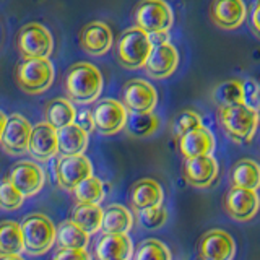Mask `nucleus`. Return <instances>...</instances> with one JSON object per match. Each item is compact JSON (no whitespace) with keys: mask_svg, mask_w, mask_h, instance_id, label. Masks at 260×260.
<instances>
[{"mask_svg":"<svg viewBox=\"0 0 260 260\" xmlns=\"http://www.w3.org/2000/svg\"><path fill=\"white\" fill-rule=\"evenodd\" d=\"M52 177L62 190L73 192V189L93 176V165L85 154H62L51 159Z\"/></svg>","mask_w":260,"mask_h":260,"instance_id":"obj_5","label":"nucleus"},{"mask_svg":"<svg viewBox=\"0 0 260 260\" xmlns=\"http://www.w3.org/2000/svg\"><path fill=\"white\" fill-rule=\"evenodd\" d=\"M7 120H8V116L0 111V140H2V135H4V130H5V125H7Z\"/></svg>","mask_w":260,"mask_h":260,"instance_id":"obj_41","label":"nucleus"},{"mask_svg":"<svg viewBox=\"0 0 260 260\" xmlns=\"http://www.w3.org/2000/svg\"><path fill=\"white\" fill-rule=\"evenodd\" d=\"M199 254L203 260H233L236 255V241L223 230H210L200 239Z\"/></svg>","mask_w":260,"mask_h":260,"instance_id":"obj_16","label":"nucleus"},{"mask_svg":"<svg viewBox=\"0 0 260 260\" xmlns=\"http://www.w3.org/2000/svg\"><path fill=\"white\" fill-rule=\"evenodd\" d=\"M211 101L218 109L230 108L234 104L244 103V88L241 80H224L218 83L211 91Z\"/></svg>","mask_w":260,"mask_h":260,"instance_id":"obj_29","label":"nucleus"},{"mask_svg":"<svg viewBox=\"0 0 260 260\" xmlns=\"http://www.w3.org/2000/svg\"><path fill=\"white\" fill-rule=\"evenodd\" d=\"M24 250L23 233L20 223L5 219L0 223V257L20 255Z\"/></svg>","mask_w":260,"mask_h":260,"instance_id":"obj_30","label":"nucleus"},{"mask_svg":"<svg viewBox=\"0 0 260 260\" xmlns=\"http://www.w3.org/2000/svg\"><path fill=\"white\" fill-rule=\"evenodd\" d=\"M162 200H165V190L161 184L151 177L140 179L130 189V203L137 211L162 205Z\"/></svg>","mask_w":260,"mask_h":260,"instance_id":"obj_22","label":"nucleus"},{"mask_svg":"<svg viewBox=\"0 0 260 260\" xmlns=\"http://www.w3.org/2000/svg\"><path fill=\"white\" fill-rule=\"evenodd\" d=\"M104 210L93 203H77L72 210V221L77 223L89 236L101 231Z\"/></svg>","mask_w":260,"mask_h":260,"instance_id":"obj_27","label":"nucleus"},{"mask_svg":"<svg viewBox=\"0 0 260 260\" xmlns=\"http://www.w3.org/2000/svg\"><path fill=\"white\" fill-rule=\"evenodd\" d=\"M73 195L78 203H93V205H100L106 197V184L100 177L91 176L80 182L75 189Z\"/></svg>","mask_w":260,"mask_h":260,"instance_id":"obj_32","label":"nucleus"},{"mask_svg":"<svg viewBox=\"0 0 260 260\" xmlns=\"http://www.w3.org/2000/svg\"><path fill=\"white\" fill-rule=\"evenodd\" d=\"M122 104L128 112H153L158 104V91L150 81L132 78L122 89Z\"/></svg>","mask_w":260,"mask_h":260,"instance_id":"obj_11","label":"nucleus"},{"mask_svg":"<svg viewBox=\"0 0 260 260\" xmlns=\"http://www.w3.org/2000/svg\"><path fill=\"white\" fill-rule=\"evenodd\" d=\"M8 179L24 197H32L43 190L46 184V173L36 161L21 159L12 166Z\"/></svg>","mask_w":260,"mask_h":260,"instance_id":"obj_12","label":"nucleus"},{"mask_svg":"<svg viewBox=\"0 0 260 260\" xmlns=\"http://www.w3.org/2000/svg\"><path fill=\"white\" fill-rule=\"evenodd\" d=\"M31 130L32 125L29 120L21 116V114H12L8 116L7 125L4 130L2 140H0V146L2 150L8 154H23L28 153L29 146V138H31Z\"/></svg>","mask_w":260,"mask_h":260,"instance_id":"obj_13","label":"nucleus"},{"mask_svg":"<svg viewBox=\"0 0 260 260\" xmlns=\"http://www.w3.org/2000/svg\"><path fill=\"white\" fill-rule=\"evenodd\" d=\"M247 8L244 0H211L210 18L219 29L234 31L246 21Z\"/></svg>","mask_w":260,"mask_h":260,"instance_id":"obj_15","label":"nucleus"},{"mask_svg":"<svg viewBox=\"0 0 260 260\" xmlns=\"http://www.w3.org/2000/svg\"><path fill=\"white\" fill-rule=\"evenodd\" d=\"M231 184L244 189H260V165L255 159L242 158L234 162L231 169Z\"/></svg>","mask_w":260,"mask_h":260,"instance_id":"obj_26","label":"nucleus"},{"mask_svg":"<svg viewBox=\"0 0 260 260\" xmlns=\"http://www.w3.org/2000/svg\"><path fill=\"white\" fill-rule=\"evenodd\" d=\"M218 119L223 132L234 143H250L260 122L258 111L244 103L218 109Z\"/></svg>","mask_w":260,"mask_h":260,"instance_id":"obj_2","label":"nucleus"},{"mask_svg":"<svg viewBox=\"0 0 260 260\" xmlns=\"http://www.w3.org/2000/svg\"><path fill=\"white\" fill-rule=\"evenodd\" d=\"M89 242V234L73 223L72 219L62 221L57 226L55 244L60 249H86Z\"/></svg>","mask_w":260,"mask_h":260,"instance_id":"obj_28","label":"nucleus"},{"mask_svg":"<svg viewBox=\"0 0 260 260\" xmlns=\"http://www.w3.org/2000/svg\"><path fill=\"white\" fill-rule=\"evenodd\" d=\"M75 124L80 125L85 132L91 134L94 128V119H93V111L91 109H80L77 111V117H75Z\"/></svg>","mask_w":260,"mask_h":260,"instance_id":"obj_39","label":"nucleus"},{"mask_svg":"<svg viewBox=\"0 0 260 260\" xmlns=\"http://www.w3.org/2000/svg\"><path fill=\"white\" fill-rule=\"evenodd\" d=\"M94 254L98 260H130L134 255V244L128 234H103Z\"/></svg>","mask_w":260,"mask_h":260,"instance_id":"obj_21","label":"nucleus"},{"mask_svg":"<svg viewBox=\"0 0 260 260\" xmlns=\"http://www.w3.org/2000/svg\"><path fill=\"white\" fill-rule=\"evenodd\" d=\"M0 260H24L21 255H2Z\"/></svg>","mask_w":260,"mask_h":260,"instance_id":"obj_42","label":"nucleus"},{"mask_svg":"<svg viewBox=\"0 0 260 260\" xmlns=\"http://www.w3.org/2000/svg\"><path fill=\"white\" fill-rule=\"evenodd\" d=\"M44 117L47 124H51L54 128H62L70 124H75L77 109L73 103L67 98H55L46 104Z\"/></svg>","mask_w":260,"mask_h":260,"instance_id":"obj_25","label":"nucleus"},{"mask_svg":"<svg viewBox=\"0 0 260 260\" xmlns=\"http://www.w3.org/2000/svg\"><path fill=\"white\" fill-rule=\"evenodd\" d=\"M159 128V117L154 112H130L125 130L130 137L148 138L154 135Z\"/></svg>","mask_w":260,"mask_h":260,"instance_id":"obj_31","label":"nucleus"},{"mask_svg":"<svg viewBox=\"0 0 260 260\" xmlns=\"http://www.w3.org/2000/svg\"><path fill=\"white\" fill-rule=\"evenodd\" d=\"M135 26L148 35L169 32L174 24V12L166 0H140L134 10Z\"/></svg>","mask_w":260,"mask_h":260,"instance_id":"obj_6","label":"nucleus"},{"mask_svg":"<svg viewBox=\"0 0 260 260\" xmlns=\"http://www.w3.org/2000/svg\"><path fill=\"white\" fill-rule=\"evenodd\" d=\"M250 23H252V31H254V35L260 39V0H258V4L255 5L254 12H252Z\"/></svg>","mask_w":260,"mask_h":260,"instance_id":"obj_40","label":"nucleus"},{"mask_svg":"<svg viewBox=\"0 0 260 260\" xmlns=\"http://www.w3.org/2000/svg\"><path fill=\"white\" fill-rule=\"evenodd\" d=\"M91 111L94 119V128L101 135H116L125 128L128 111L120 101L106 98V100L98 101Z\"/></svg>","mask_w":260,"mask_h":260,"instance_id":"obj_9","label":"nucleus"},{"mask_svg":"<svg viewBox=\"0 0 260 260\" xmlns=\"http://www.w3.org/2000/svg\"><path fill=\"white\" fill-rule=\"evenodd\" d=\"M54 81V65L49 59H24L16 67V85L28 94H43Z\"/></svg>","mask_w":260,"mask_h":260,"instance_id":"obj_7","label":"nucleus"},{"mask_svg":"<svg viewBox=\"0 0 260 260\" xmlns=\"http://www.w3.org/2000/svg\"><path fill=\"white\" fill-rule=\"evenodd\" d=\"M134 260H173L171 250L159 239H145L134 252Z\"/></svg>","mask_w":260,"mask_h":260,"instance_id":"obj_33","label":"nucleus"},{"mask_svg":"<svg viewBox=\"0 0 260 260\" xmlns=\"http://www.w3.org/2000/svg\"><path fill=\"white\" fill-rule=\"evenodd\" d=\"M219 174L218 161L213 154L187 158L184 161V177L195 189H210Z\"/></svg>","mask_w":260,"mask_h":260,"instance_id":"obj_14","label":"nucleus"},{"mask_svg":"<svg viewBox=\"0 0 260 260\" xmlns=\"http://www.w3.org/2000/svg\"><path fill=\"white\" fill-rule=\"evenodd\" d=\"M28 153L36 161L46 162L55 158L59 153V142H57V128H54L47 122H39V124L32 125L31 138Z\"/></svg>","mask_w":260,"mask_h":260,"instance_id":"obj_17","label":"nucleus"},{"mask_svg":"<svg viewBox=\"0 0 260 260\" xmlns=\"http://www.w3.org/2000/svg\"><path fill=\"white\" fill-rule=\"evenodd\" d=\"M16 47L23 59H49L54 51V38L44 24L28 23L18 31Z\"/></svg>","mask_w":260,"mask_h":260,"instance_id":"obj_8","label":"nucleus"},{"mask_svg":"<svg viewBox=\"0 0 260 260\" xmlns=\"http://www.w3.org/2000/svg\"><path fill=\"white\" fill-rule=\"evenodd\" d=\"M114 36L111 28L104 21H91L83 26L80 32L81 49L93 57H101L109 52L112 47Z\"/></svg>","mask_w":260,"mask_h":260,"instance_id":"obj_19","label":"nucleus"},{"mask_svg":"<svg viewBox=\"0 0 260 260\" xmlns=\"http://www.w3.org/2000/svg\"><path fill=\"white\" fill-rule=\"evenodd\" d=\"M103 73L89 62H77L65 75V91L72 103L91 104L103 93Z\"/></svg>","mask_w":260,"mask_h":260,"instance_id":"obj_1","label":"nucleus"},{"mask_svg":"<svg viewBox=\"0 0 260 260\" xmlns=\"http://www.w3.org/2000/svg\"><path fill=\"white\" fill-rule=\"evenodd\" d=\"M200 125H203L200 114L192 109H184L179 114H176L173 124H171V130H173V135L176 138H181L182 135L189 134L190 130L199 128Z\"/></svg>","mask_w":260,"mask_h":260,"instance_id":"obj_34","label":"nucleus"},{"mask_svg":"<svg viewBox=\"0 0 260 260\" xmlns=\"http://www.w3.org/2000/svg\"><path fill=\"white\" fill-rule=\"evenodd\" d=\"M223 205L228 216L234 221L246 223L257 216L260 210V195L257 190L233 185L224 195Z\"/></svg>","mask_w":260,"mask_h":260,"instance_id":"obj_10","label":"nucleus"},{"mask_svg":"<svg viewBox=\"0 0 260 260\" xmlns=\"http://www.w3.org/2000/svg\"><path fill=\"white\" fill-rule=\"evenodd\" d=\"M166 221H168V210L162 205L138 210V223H140L143 230L156 231L165 226Z\"/></svg>","mask_w":260,"mask_h":260,"instance_id":"obj_35","label":"nucleus"},{"mask_svg":"<svg viewBox=\"0 0 260 260\" xmlns=\"http://www.w3.org/2000/svg\"><path fill=\"white\" fill-rule=\"evenodd\" d=\"M52 260H91L86 249H59Z\"/></svg>","mask_w":260,"mask_h":260,"instance_id":"obj_38","label":"nucleus"},{"mask_svg":"<svg viewBox=\"0 0 260 260\" xmlns=\"http://www.w3.org/2000/svg\"><path fill=\"white\" fill-rule=\"evenodd\" d=\"M179 150L185 159L211 154L215 150V135L205 125H200L179 138Z\"/></svg>","mask_w":260,"mask_h":260,"instance_id":"obj_20","label":"nucleus"},{"mask_svg":"<svg viewBox=\"0 0 260 260\" xmlns=\"http://www.w3.org/2000/svg\"><path fill=\"white\" fill-rule=\"evenodd\" d=\"M134 228V215L130 210L119 203H112L104 210L101 231L104 234H128Z\"/></svg>","mask_w":260,"mask_h":260,"instance_id":"obj_23","label":"nucleus"},{"mask_svg":"<svg viewBox=\"0 0 260 260\" xmlns=\"http://www.w3.org/2000/svg\"><path fill=\"white\" fill-rule=\"evenodd\" d=\"M151 49L153 43L148 32L132 26L122 32L117 41V60L127 70L143 69Z\"/></svg>","mask_w":260,"mask_h":260,"instance_id":"obj_4","label":"nucleus"},{"mask_svg":"<svg viewBox=\"0 0 260 260\" xmlns=\"http://www.w3.org/2000/svg\"><path fill=\"white\" fill-rule=\"evenodd\" d=\"M242 88H244V104L250 106V108L258 109L260 104V86L255 80L247 78L242 81Z\"/></svg>","mask_w":260,"mask_h":260,"instance_id":"obj_37","label":"nucleus"},{"mask_svg":"<svg viewBox=\"0 0 260 260\" xmlns=\"http://www.w3.org/2000/svg\"><path fill=\"white\" fill-rule=\"evenodd\" d=\"M24 202V195L10 182V179L5 177L0 181V208L7 211L18 210Z\"/></svg>","mask_w":260,"mask_h":260,"instance_id":"obj_36","label":"nucleus"},{"mask_svg":"<svg viewBox=\"0 0 260 260\" xmlns=\"http://www.w3.org/2000/svg\"><path fill=\"white\" fill-rule=\"evenodd\" d=\"M179 52L171 43H162L153 46L151 54L145 63V72L153 80H165L177 70Z\"/></svg>","mask_w":260,"mask_h":260,"instance_id":"obj_18","label":"nucleus"},{"mask_svg":"<svg viewBox=\"0 0 260 260\" xmlns=\"http://www.w3.org/2000/svg\"><path fill=\"white\" fill-rule=\"evenodd\" d=\"M24 242V252L29 255H44L55 242L57 228L52 219L43 213H29L20 223Z\"/></svg>","mask_w":260,"mask_h":260,"instance_id":"obj_3","label":"nucleus"},{"mask_svg":"<svg viewBox=\"0 0 260 260\" xmlns=\"http://www.w3.org/2000/svg\"><path fill=\"white\" fill-rule=\"evenodd\" d=\"M88 132L77 124H70L57 130L60 154H83L88 148Z\"/></svg>","mask_w":260,"mask_h":260,"instance_id":"obj_24","label":"nucleus"}]
</instances>
